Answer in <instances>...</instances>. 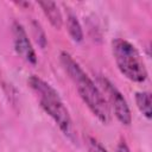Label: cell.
Segmentation results:
<instances>
[{
  "instance_id": "1",
  "label": "cell",
  "mask_w": 152,
  "mask_h": 152,
  "mask_svg": "<svg viewBox=\"0 0 152 152\" xmlns=\"http://www.w3.org/2000/svg\"><path fill=\"white\" fill-rule=\"evenodd\" d=\"M59 59L63 69L72 81L84 104L100 122L107 125L110 121V109L97 84L90 78V76L82 69V66L72 58L69 52L62 51Z\"/></svg>"
},
{
  "instance_id": "2",
  "label": "cell",
  "mask_w": 152,
  "mask_h": 152,
  "mask_svg": "<svg viewBox=\"0 0 152 152\" xmlns=\"http://www.w3.org/2000/svg\"><path fill=\"white\" fill-rule=\"evenodd\" d=\"M27 84L36 94L42 109L55 121L63 134L71 138L72 120L58 91L50 83L37 75H31L27 80Z\"/></svg>"
},
{
  "instance_id": "3",
  "label": "cell",
  "mask_w": 152,
  "mask_h": 152,
  "mask_svg": "<svg viewBox=\"0 0 152 152\" xmlns=\"http://www.w3.org/2000/svg\"><path fill=\"white\" fill-rule=\"evenodd\" d=\"M112 53L119 71L129 81L142 83L147 78V69L138 49L128 40L115 38L112 40Z\"/></svg>"
},
{
  "instance_id": "4",
  "label": "cell",
  "mask_w": 152,
  "mask_h": 152,
  "mask_svg": "<svg viewBox=\"0 0 152 152\" xmlns=\"http://www.w3.org/2000/svg\"><path fill=\"white\" fill-rule=\"evenodd\" d=\"M96 84L101 90L109 109H112V112L114 113L116 120L124 126H129L132 122V114L127 101L121 91L107 77L102 75H97Z\"/></svg>"
},
{
  "instance_id": "5",
  "label": "cell",
  "mask_w": 152,
  "mask_h": 152,
  "mask_svg": "<svg viewBox=\"0 0 152 152\" xmlns=\"http://www.w3.org/2000/svg\"><path fill=\"white\" fill-rule=\"evenodd\" d=\"M12 37H13V46L18 56H20L27 63L36 65L37 64L36 51L32 46L31 40L28 39L26 30L17 20H14L12 24Z\"/></svg>"
},
{
  "instance_id": "6",
  "label": "cell",
  "mask_w": 152,
  "mask_h": 152,
  "mask_svg": "<svg viewBox=\"0 0 152 152\" xmlns=\"http://www.w3.org/2000/svg\"><path fill=\"white\" fill-rule=\"evenodd\" d=\"M38 6L42 8L51 26L56 30H61L63 26V15L58 5L53 1H39Z\"/></svg>"
},
{
  "instance_id": "7",
  "label": "cell",
  "mask_w": 152,
  "mask_h": 152,
  "mask_svg": "<svg viewBox=\"0 0 152 152\" xmlns=\"http://www.w3.org/2000/svg\"><path fill=\"white\" fill-rule=\"evenodd\" d=\"M65 25H66V30H68V33L69 36L71 37V39L76 43H80L83 40V30H82V26L77 19V17L71 13V12H68L66 14V20H65Z\"/></svg>"
},
{
  "instance_id": "8",
  "label": "cell",
  "mask_w": 152,
  "mask_h": 152,
  "mask_svg": "<svg viewBox=\"0 0 152 152\" xmlns=\"http://www.w3.org/2000/svg\"><path fill=\"white\" fill-rule=\"evenodd\" d=\"M135 104L140 113L147 119H151V94L150 91H137Z\"/></svg>"
},
{
  "instance_id": "9",
  "label": "cell",
  "mask_w": 152,
  "mask_h": 152,
  "mask_svg": "<svg viewBox=\"0 0 152 152\" xmlns=\"http://www.w3.org/2000/svg\"><path fill=\"white\" fill-rule=\"evenodd\" d=\"M84 142H86L88 152H108L107 148L97 139H95L94 137L86 135L84 137Z\"/></svg>"
},
{
  "instance_id": "10",
  "label": "cell",
  "mask_w": 152,
  "mask_h": 152,
  "mask_svg": "<svg viewBox=\"0 0 152 152\" xmlns=\"http://www.w3.org/2000/svg\"><path fill=\"white\" fill-rule=\"evenodd\" d=\"M32 28H33V32H34L37 43L40 45L42 49H44L45 45H46V38H45V33H44L42 26H40L37 21H33V23H32Z\"/></svg>"
},
{
  "instance_id": "11",
  "label": "cell",
  "mask_w": 152,
  "mask_h": 152,
  "mask_svg": "<svg viewBox=\"0 0 152 152\" xmlns=\"http://www.w3.org/2000/svg\"><path fill=\"white\" fill-rule=\"evenodd\" d=\"M116 152H132V151L129 150V147L127 146V144H126L124 140H121V141L116 145Z\"/></svg>"
}]
</instances>
